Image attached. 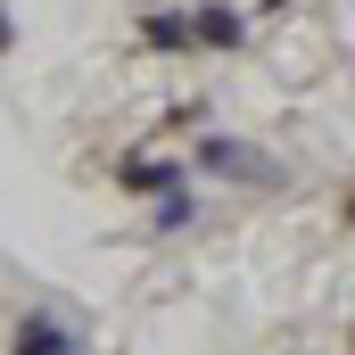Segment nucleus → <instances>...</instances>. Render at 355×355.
Segmentation results:
<instances>
[{
	"label": "nucleus",
	"instance_id": "nucleus-1",
	"mask_svg": "<svg viewBox=\"0 0 355 355\" xmlns=\"http://www.w3.org/2000/svg\"><path fill=\"white\" fill-rule=\"evenodd\" d=\"M190 182H232V190H281L289 166L272 157L265 141H248V132H198V149H190Z\"/></svg>",
	"mask_w": 355,
	"mask_h": 355
},
{
	"label": "nucleus",
	"instance_id": "nucleus-2",
	"mask_svg": "<svg viewBox=\"0 0 355 355\" xmlns=\"http://www.w3.org/2000/svg\"><path fill=\"white\" fill-rule=\"evenodd\" d=\"M8 355H91V347H83V331L58 306H25L17 331H8Z\"/></svg>",
	"mask_w": 355,
	"mask_h": 355
},
{
	"label": "nucleus",
	"instance_id": "nucleus-3",
	"mask_svg": "<svg viewBox=\"0 0 355 355\" xmlns=\"http://www.w3.org/2000/svg\"><path fill=\"white\" fill-rule=\"evenodd\" d=\"M190 42L215 50V58H240V50L257 42V17H240L232 0H198V8H190Z\"/></svg>",
	"mask_w": 355,
	"mask_h": 355
},
{
	"label": "nucleus",
	"instance_id": "nucleus-4",
	"mask_svg": "<svg viewBox=\"0 0 355 355\" xmlns=\"http://www.w3.org/2000/svg\"><path fill=\"white\" fill-rule=\"evenodd\" d=\"M116 190H132V198H166V190H190V157H149V149H132V157H116Z\"/></svg>",
	"mask_w": 355,
	"mask_h": 355
},
{
	"label": "nucleus",
	"instance_id": "nucleus-5",
	"mask_svg": "<svg viewBox=\"0 0 355 355\" xmlns=\"http://www.w3.org/2000/svg\"><path fill=\"white\" fill-rule=\"evenodd\" d=\"M132 42H141L149 58H182V50H198V42H190V8H166V0H149V8L132 17Z\"/></svg>",
	"mask_w": 355,
	"mask_h": 355
},
{
	"label": "nucleus",
	"instance_id": "nucleus-6",
	"mask_svg": "<svg viewBox=\"0 0 355 355\" xmlns=\"http://www.w3.org/2000/svg\"><path fill=\"white\" fill-rule=\"evenodd\" d=\"M149 232H157V240L198 232V190H166V198H149Z\"/></svg>",
	"mask_w": 355,
	"mask_h": 355
},
{
	"label": "nucleus",
	"instance_id": "nucleus-7",
	"mask_svg": "<svg viewBox=\"0 0 355 355\" xmlns=\"http://www.w3.org/2000/svg\"><path fill=\"white\" fill-rule=\"evenodd\" d=\"M339 223H347V232H355V174L339 182Z\"/></svg>",
	"mask_w": 355,
	"mask_h": 355
},
{
	"label": "nucleus",
	"instance_id": "nucleus-8",
	"mask_svg": "<svg viewBox=\"0 0 355 355\" xmlns=\"http://www.w3.org/2000/svg\"><path fill=\"white\" fill-rule=\"evenodd\" d=\"M17 50V17H8V0H0V58Z\"/></svg>",
	"mask_w": 355,
	"mask_h": 355
},
{
	"label": "nucleus",
	"instance_id": "nucleus-9",
	"mask_svg": "<svg viewBox=\"0 0 355 355\" xmlns=\"http://www.w3.org/2000/svg\"><path fill=\"white\" fill-rule=\"evenodd\" d=\"M289 8H297V0H257V17H289Z\"/></svg>",
	"mask_w": 355,
	"mask_h": 355
},
{
	"label": "nucleus",
	"instance_id": "nucleus-10",
	"mask_svg": "<svg viewBox=\"0 0 355 355\" xmlns=\"http://www.w3.org/2000/svg\"><path fill=\"white\" fill-rule=\"evenodd\" d=\"M347 355H355V322H347Z\"/></svg>",
	"mask_w": 355,
	"mask_h": 355
},
{
	"label": "nucleus",
	"instance_id": "nucleus-11",
	"mask_svg": "<svg viewBox=\"0 0 355 355\" xmlns=\"http://www.w3.org/2000/svg\"><path fill=\"white\" fill-rule=\"evenodd\" d=\"M132 8H149V0H132Z\"/></svg>",
	"mask_w": 355,
	"mask_h": 355
}]
</instances>
